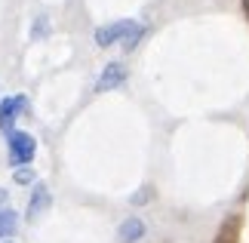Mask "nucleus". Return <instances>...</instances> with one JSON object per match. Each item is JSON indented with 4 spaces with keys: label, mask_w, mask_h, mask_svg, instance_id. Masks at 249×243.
I'll return each mask as SVG.
<instances>
[{
    "label": "nucleus",
    "mask_w": 249,
    "mask_h": 243,
    "mask_svg": "<svg viewBox=\"0 0 249 243\" xmlns=\"http://www.w3.org/2000/svg\"><path fill=\"white\" fill-rule=\"evenodd\" d=\"M6 148H9V167L18 169V167H28L37 154V139L31 132H22V130H13L6 135Z\"/></svg>",
    "instance_id": "f257e3e1"
},
{
    "label": "nucleus",
    "mask_w": 249,
    "mask_h": 243,
    "mask_svg": "<svg viewBox=\"0 0 249 243\" xmlns=\"http://www.w3.org/2000/svg\"><path fill=\"white\" fill-rule=\"evenodd\" d=\"M139 22L136 19H120V22H111V25H102L95 28V46H114V43H126L129 34L139 31Z\"/></svg>",
    "instance_id": "f03ea898"
},
{
    "label": "nucleus",
    "mask_w": 249,
    "mask_h": 243,
    "mask_svg": "<svg viewBox=\"0 0 249 243\" xmlns=\"http://www.w3.org/2000/svg\"><path fill=\"white\" fill-rule=\"evenodd\" d=\"M28 108V99L25 95H6V99H0V132H13L16 130V120L18 114Z\"/></svg>",
    "instance_id": "7ed1b4c3"
},
{
    "label": "nucleus",
    "mask_w": 249,
    "mask_h": 243,
    "mask_svg": "<svg viewBox=\"0 0 249 243\" xmlns=\"http://www.w3.org/2000/svg\"><path fill=\"white\" fill-rule=\"evenodd\" d=\"M123 83H126V65L123 62H108L102 68L99 80H95V93H111V90H117Z\"/></svg>",
    "instance_id": "20e7f679"
},
{
    "label": "nucleus",
    "mask_w": 249,
    "mask_h": 243,
    "mask_svg": "<svg viewBox=\"0 0 249 243\" xmlns=\"http://www.w3.org/2000/svg\"><path fill=\"white\" fill-rule=\"evenodd\" d=\"M53 206V191L46 188L43 182H34V188H31V197H28V219H40L46 209Z\"/></svg>",
    "instance_id": "39448f33"
},
{
    "label": "nucleus",
    "mask_w": 249,
    "mask_h": 243,
    "mask_svg": "<svg viewBox=\"0 0 249 243\" xmlns=\"http://www.w3.org/2000/svg\"><path fill=\"white\" fill-rule=\"evenodd\" d=\"M145 234H148V228H145V222L139 216H126L120 222V228H117V240L120 243H139V240H145Z\"/></svg>",
    "instance_id": "423d86ee"
},
{
    "label": "nucleus",
    "mask_w": 249,
    "mask_h": 243,
    "mask_svg": "<svg viewBox=\"0 0 249 243\" xmlns=\"http://www.w3.org/2000/svg\"><path fill=\"white\" fill-rule=\"evenodd\" d=\"M16 228H18V216H16V209L3 206V209H0V243L13 237V234H16Z\"/></svg>",
    "instance_id": "0eeeda50"
},
{
    "label": "nucleus",
    "mask_w": 249,
    "mask_h": 243,
    "mask_svg": "<svg viewBox=\"0 0 249 243\" xmlns=\"http://www.w3.org/2000/svg\"><path fill=\"white\" fill-rule=\"evenodd\" d=\"M13 179H16V185H34V169L18 167V169H13Z\"/></svg>",
    "instance_id": "6e6552de"
},
{
    "label": "nucleus",
    "mask_w": 249,
    "mask_h": 243,
    "mask_svg": "<svg viewBox=\"0 0 249 243\" xmlns=\"http://www.w3.org/2000/svg\"><path fill=\"white\" fill-rule=\"evenodd\" d=\"M142 37H145V25H142V28H139V31H136V34H129V40H126V43H123V50H136V43L142 40Z\"/></svg>",
    "instance_id": "1a4fd4ad"
},
{
    "label": "nucleus",
    "mask_w": 249,
    "mask_h": 243,
    "mask_svg": "<svg viewBox=\"0 0 249 243\" xmlns=\"http://www.w3.org/2000/svg\"><path fill=\"white\" fill-rule=\"evenodd\" d=\"M151 200V188H142V194H132V203H145Z\"/></svg>",
    "instance_id": "9d476101"
},
{
    "label": "nucleus",
    "mask_w": 249,
    "mask_h": 243,
    "mask_svg": "<svg viewBox=\"0 0 249 243\" xmlns=\"http://www.w3.org/2000/svg\"><path fill=\"white\" fill-rule=\"evenodd\" d=\"M6 200H9V191H6V188H0V209L6 206Z\"/></svg>",
    "instance_id": "9b49d317"
},
{
    "label": "nucleus",
    "mask_w": 249,
    "mask_h": 243,
    "mask_svg": "<svg viewBox=\"0 0 249 243\" xmlns=\"http://www.w3.org/2000/svg\"><path fill=\"white\" fill-rule=\"evenodd\" d=\"M243 9H246V16H249V0H243Z\"/></svg>",
    "instance_id": "f8f14e48"
},
{
    "label": "nucleus",
    "mask_w": 249,
    "mask_h": 243,
    "mask_svg": "<svg viewBox=\"0 0 249 243\" xmlns=\"http://www.w3.org/2000/svg\"><path fill=\"white\" fill-rule=\"evenodd\" d=\"M3 243H13V240H3Z\"/></svg>",
    "instance_id": "ddd939ff"
}]
</instances>
